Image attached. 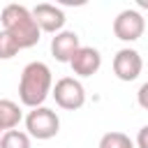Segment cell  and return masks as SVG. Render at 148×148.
<instances>
[{
    "label": "cell",
    "instance_id": "ba28073f",
    "mask_svg": "<svg viewBox=\"0 0 148 148\" xmlns=\"http://www.w3.org/2000/svg\"><path fill=\"white\" fill-rule=\"evenodd\" d=\"M69 67H72V72H74L76 76H83V79H86V76H92V74H97L99 67H102V56H99V51L92 49V46H81V49L72 56Z\"/></svg>",
    "mask_w": 148,
    "mask_h": 148
},
{
    "label": "cell",
    "instance_id": "5bb4252c",
    "mask_svg": "<svg viewBox=\"0 0 148 148\" xmlns=\"http://www.w3.org/2000/svg\"><path fill=\"white\" fill-rule=\"evenodd\" d=\"M136 102H139V106H141V109H146V111H148V81H146V83H141V88H139V92H136Z\"/></svg>",
    "mask_w": 148,
    "mask_h": 148
},
{
    "label": "cell",
    "instance_id": "277c9868",
    "mask_svg": "<svg viewBox=\"0 0 148 148\" xmlns=\"http://www.w3.org/2000/svg\"><path fill=\"white\" fill-rule=\"evenodd\" d=\"M51 95H53L56 104L60 109H65V111H76V109H81L86 104V88L74 76L58 79L56 86L51 88Z\"/></svg>",
    "mask_w": 148,
    "mask_h": 148
},
{
    "label": "cell",
    "instance_id": "4fadbf2b",
    "mask_svg": "<svg viewBox=\"0 0 148 148\" xmlns=\"http://www.w3.org/2000/svg\"><path fill=\"white\" fill-rule=\"evenodd\" d=\"M18 51H21V46L16 44V39L9 37L5 30H0V60H12Z\"/></svg>",
    "mask_w": 148,
    "mask_h": 148
},
{
    "label": "cell",
    "instance_id": "9c48e42d",
    "mask_svg": "<svg viewBox=\"0 0 148 148\" xmlns=\"http://www.w3.org/2000/svg\"><path fill=\"white\" fill-rule=\"evenodd\" d=\"M79 49H81V42L74 30H60L58 35L51 37V56L58 62H69Z\"/></svg>",
    "mask_w": 148,
    "mask_h": 148
},
{
    "label": "cell",
    "instance_id": "3957f363",
    "mask_svg": "<svg viewBox=\"0 0 148 148\" xmlns=\"http://www.w3.org/2000/svg\"><path fill=\"white\" fill-rule=\"evenodd\" d=\"M25 130H28V136H32L37 141H46V139H53L60 132V118H58V113L53 109L37 106V109L28 111Z\"/></svg>",
    "mask_w": 148,
    "mask_h": 148
},
{
    "label": "cell",
    "instance_id": "9a60e30c",
    "mask_svg": "<svg viewBox=\"0 0 148 148\" xmlns=\"http://www.w3.org/2000/svg\"><path fill=\"white\" fill-rule=\"evenodd\" d=\"M136 148H148V125H143L136 134Z\"/></svg>",
    "mask_w": 148,
    "mask_h": 148
},
{
    "label": "cell",
    "instance_id": "52a82bcc",
    "mask_svg": "<svg viewBox=\"0 0 148 148\" xmlns=\"http://www.w3.org/2000/svg\"><path fill=\"white\" fill-rule=\"evenodd\" d=\"M141 69H143V60H141V53L136 49H120L113 56V74L120 81L139 79Z\"/></svg>",
    "mask_w": 148,
    "mask_h": 148
},
{
    "label": "cell",
    "instance_id": "2e32d148",
    "mask_svg": "<svg viewBox=\"0 0 148 148\" xmlns=\"http://www.w3.org/2000/svg\"><path fill=\"white\" fill-rule=\"evenodd\" d=\"M139 7H148V2L146 0H139Z\"/></svg>",
    "mask_w": 148,
    "mask_h": 148
},
{
    "label": "cell",
    "instance_id": "30bf717a",
    "mask_svg": "<svg viewBox=\"0 0 148 148\" xmlns=\"http://www.w3.org/2000/svg\"><path fill=\"white\" fill-rule=\"evenodd\" d=\"M21 118H23L21 106L14 99H0V130L2 132L16 130L18 123H21Z\"/></svg>",
    "mask_w": 148,
    "mask_h": 148
},
{
    "label": "cell",
    "instance_id": "e0dca14e",
    "mask_svg": "<svg viewBox=\"0 0 148 148\" xmlns=\"http://www.w3.org/2000/svg\"><path fill=\"white\" fill-rule=\"evenodd\" d=\"M0 136H2V130H0Z\"/></svg>",
    "mask_w": 148,
    "mask_h": 148
},
{
    "label": "cell",
    "instance_id": "7c38bea8",
    "mask_svg": "<svg viewBox=\"0 0 148 148\" xmlns=\"http://www.w3.org/2000/svg\"><path fill=\"white\" fill-rule=\"evenodd\" d=\"M99 148H134V141L125 132H106L99 139Z\"/></svg>",
    "mask_w": 148,
    "mask_h": 148
},
{
    "label": "cell",
    "instance_id": "8fae6325",
    "mask_svg": "<svg viewBox=\"0 0 148 148\" xmlns=\"http://www.w3.org/2000/svg\"><path fill=\"white\" fill-rule=\"evenodd\" d=\"M0 148H30V136H28V132H21V130L2 132Z\"/></svg>",
    "mask_w": 148,
    "mask_h": 148
},
{
    "label": "cell",
    "instance_id": "8992f818",
    "mask_svg": "<svg viewBox=\"0 0 148 148\" xmlns=\"http://www.w3.org/2000/svg\"><path fill=\"white\" fill-rule=\"evenodd\" d=\"M32 12V18L37 23V28L42 32H51V35H58L62 28H65V12L51 2H39L37 7L30 9Z\"/></svg>",
    "mask_w": 148,
    "mask_h": 148
},
{
    "label": "cell",
    "instance_id": "7a4b0ae2",
    "mask_svg": "<svg viewBox=\"0 0 148 148\" xmlns=\"http://www.w3.org/2000/svg\"><path fill=\"white\" fill-rule=\"evenodd\" d=\"M0 23H2V30L9 37H14L21 49H32L39 42L42 30L37 28L32 12L23 5H16V2L5 5L0 12Z\"/></svg>",
    "mask_w": 148,
    "mask_h": 148
},
{
    "label": "cell",
    "instance_id": "6da1fadb",
    "mask_svg": "<svg viewBox=\"0 0 148 148\" xmlns=\"http://www.w3.org/2000/svg\"><path fill=\"white\" fill-rule=\"evenodd\" d=\"M51 88H53V76L46 62L35 60L23 67L18 79V99L23 106H30V109L44 106L46 97L51 95Z\"/></svg>",
    "mask_w": 148,
    "mask_h": 148
},
{
    "label": "cell",
    "instance_id": "5b68a950",
    "mask_svg": "<svg viewBox=\"0 0 148 148\" xmlns=\"http://www.w3.org/2000/svg\"><path fill=\"white\" fill-rule=\"evenodd\" d=\"M146 30V21L136 9H123L113 18V35L120 42H136Z\"/></svg>",
    "mask_w": 148,
    "mask_h": 148
}]
</instances>
